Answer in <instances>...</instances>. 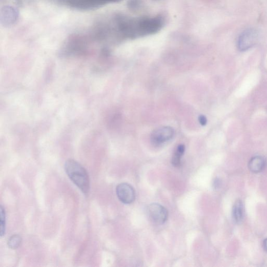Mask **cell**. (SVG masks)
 <instances>
[{
    "label": "cell",
    "mask_w": 267,
    "mask_h": 267,
    "mask_svg": "<svg viewBox=\"0 0 267 267\" xmlns=\"http://www.w3.org/2000/svg\"><path fill=\"white\" fill-rule=\"evenodd\" d=\"M263 247L264 249V250L267 252V239H266L264 241L263 243Z\"/></svg>",
    "instance_id": "5bb4252c"
},
{
    "label": "cell",
    "mask_w": 267,
    "mask_h": 267,
    "mask_svg": "<svg viewBox=\"0 0 267 267\" xmlns=\"http://www.w3.org/2000/svg\"><path fill=\"white\" fill-rule=\"evenodd\" d=\"M232 214L235 222L240 224L242 222L244 216V208L242 200L236 201L233 206Z\"/></svg>",
    "instance_id": "8992f818"
},
{
    "label": "cell",
    "mask_w": 267,
    "mask_h": 267,
    "mask_svg": "<svg viewBox=\"0 0 267 267\" xmlns=\"http://www.w3.org/2000/svg\"><path fill=\"white\" fill-rule=\"evenodd\" d=\"M198 120H199V122L201 126H204L206 125V124L207 123V118L206 117V116L201 115L199 116Z\"/></svg>",
    "instance_id": "7c38bea8"
},
{
    "label": "cell",
    "mask_w": 267,
    "mask_h": 267,
    "mask_svg": "<svg viewBox=\"0 0 267 267\" xmlns=\"http://www.w3.org/2000/svg\"><path fill=\"white\" fill-rule=\"evenodd\" d=\"M258 39L259 33L256 29H247L237 40V48L241 51H247L257 44Z\"/></svg>",
    "instance_id": "7a4b0ae2"
},
{
    "label": "cell",
    "mask_w": 267,
    "mask_h": 267,
    "mask_svg": "<svg viewBox=\"0 0 267 267\" xmlns=\"http://www.w3.org/2000/svg\"><path fill=\"white\" fill-rule=\"evenodd\" d=\"M266 161L261 156L253 157L249 163V168L251 172L258 173L262 171L265 167Z\"/></svg>",
    "instance_id": "52a82bcc"
},
{
    "label": "cell",
    "mask_w": 267,
    "mask_h": 267,
    "mask_svg": "<svg viewBox=\"0 0 267 267\" xmlns=\"http://www.w3.org/2000/svg\"><path fill=\"white\" fill-rule=\"evenodd\" d=\"M22 242V237L18 234H15L10 237L8 245L11 249L15 250L20 247Z\"/></svg>",
    "instance_id": "30bf717a"
},
{
    "label": "cell",
    "mask_w": 267,
    "mask_h": 267,
    "mask_svg": "<svg viewBox=\"0 0 267 267\" xmlns=\"http://www.w3.org/2000/svg\"><path fill=\"white\" fill-rule=\"evenodd\" d=\"M174 134L171 127H162L156 130L152 134L151 140L154 145L159 146L171 140Z\"/></svg>",
    "instance_id": "5b68a950"
},
{
    "label": "cell",
    "mask_w": 267,
    "mask_h": 267,
    "mask_svg": "<svg viewBox=\"0 0 267 267\" xmlns=\"http://www.w3.org/2000/svg\"><path fill=\"white\" fill-rule=\"evenodd\" d=\"M186 147L183 145L177 146L172 159V163L175 167H179L181 164V157L184 154Z\"/></svg>",
    "instance_id": "9c48e42d"
},
{
    "label": "cell",
    "mask_w": 267,
    "mask_h": 267,
    "mask_svg": "<svg viewBox=\"0 0 267 267\" xmlns=\"http://www.w3.org/2000/svg\"><path fill=\"white\" fill-rule=\"evenodd\" d=\"M0 235L3 237L6 233V214L5 208L1 205L0 207Z\"/></svg>",
    "instance_id": "8fae6325"
},
{
    "label": "cell",
    "mask_w": 267,
    "mask_h": 267,
    "mask_svg": "<svg viewBox=\"0 0 267 267\" xmlns=\"http://www.w3.org/2000/svg\"><path fill=\"white\" fill-rule=\"evenodd\" d=\"M116 192L118 198L125 204L132 203L135 199V190L128 183H124L118 185Z\"/></svg>",
    "instance_id": "277c9868"
},
{
    "label": "cell",
    "mask_w": 267,
    "mask_h": 267,
    "mask_svg": "<svg viewBox=\"0 0 267 267\" xmlns=\"http://www.w3.org/2000/svg\"><path fill=\"white\" fill-rule=\"evenodd\" d=\"M65 168L70 180L83 194L87 195L90 191V180L86 169L73 159H69L66 162Z\"/></svg>",
    "instance_id": "6da1fadb"
},
{
    "label": "cell",
    "mask_w": 267,
    "mask_h": 267,
    "mask_svg": "<svg viewBox=\"0 0 267 267\" xmlns=\"http://www.w3.org/2000/svg\"><path fill=\"white\" fill-rule=\"evenodd\" d=\"M147 213L150 219L157 224H162L168 218V212L162 205L154 203L148 206Z\"/></svg>",
    "instance_id": "3957f363"
},
{
    "label": "cell",
    "mask_w": 267,
    "mask_h": 267,
    "mask_svg": "<svg viewBox=\"0 0 267 267\" xmlns=\"http://www.w3.org/2000/svg\"><path fill=\"white\" fill-rule=\"evenodd\" d=\"M221 182L220 179H216L214 182V187L215 189H219L221 186Z\"/></svg>",
    "instance_id": "4fadbf2b"
},
{
    "label": "cell",
    "mask_w": 267,
    "mask_h": 267,
    "mask_svg": "<svg viewBox=\"0 0 267 267\" xmlns=\"http://www.w3.org/2000/svg\"><path fill=\"white\" fill-rule=\"evenodd\" d=\"M4 12L2 11V15L4 16L5 24H8L10 23H13L16 21L18 17V12L13 8L6 7L4 10Z\"/></svg>",
    "instance_id": "ba28073f"
}]
</instances>
